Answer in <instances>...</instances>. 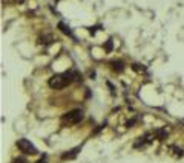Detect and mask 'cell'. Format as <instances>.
Instances as JSON below:
<instances>
[{
	"label": "cell",
	"instance_id": "cell-3",
	"mask_svg": "<svg viewBox=\"0 0 184 163\" xmlns=\"http://www.w3.org/2000/svg\"><path fill=\"white\" fill-rule=\"evenodd\" d=\"M17 146L20 151H23L25 154H35L37 153V148L28 140V139H20L17 142Z\"/></svg>",
	"mask_w": 184,
	"mask_h": 163
},
{
	"label": "cell",
	"instance_id": "cell-4",
	"mask_svg": "<svg viewBox=\"0 0 184 163\" xmlns=\"http://www.w3.org/2000/svg\"><path fill=\"white\" fill-rule=\"evenodd\" d=\"M111 64H112V69L114 70H117V72H121L123 70V63L121 61H112Z\"/></svg>",
	"mask_w": 184,
	"mask_h": 163
},
{
	"label": "cell",
	"instance_id": "cell-1",
	"mask_svg": "<svg viewBox=\"0 0 184 163\" xmlns=\"http://www.w3.org/2000/svg\"><path fill=\"white\" fill-rule=\"evenodd\" d=\"M75 78H78V73L74 72V70L66 72V73H57V75L49 78L48 84H49L51 89H63V87H66L68 84H71Z\"/></svg>",
	"mask_w": 184,
	"mask_h": 163
},
{
	"label": "cell",
	"instance_id": "cell-8",
	"mask_svg": "<svg viewBox=\"0 0 184 163\" xmlns=\"http://www.w3.org/2000/svg\"><path fill=\"white\" fill-rule=\"evenodd\" d=\"M172 149H174V154H175V156H180V157L183 156V151H181L180 148H177V146H172Z\"/></svg>",
	"mask_w": 184,
	"mask_h": 163
},
{
	"label": "cell",
	"instance_id": "cell-10",
	"mask_svg": "<svg viewBox=\"0 0 184 163\" xmlns=\"http://www.w3.org/2000/svg\"><path fill=\"white\" fill-rule=\"evenodd\" d=\"M106 49H108V50H111V49H112V43H111V41H108V43H106Z\"/></svg>",
	"mask_w": 184,
	"mask_h": 163
},
{
	"label": "cell",
	"instance_id": "cell-11",
	"mask_svg": "<svg viewBox=\"0 0 184 163\" xmlns=\"http://www.w3.org/2000/svg\"><path fill=\"white\" fill-rule=\"evenodd\" d=\"M35 163H46V162H45V159H40L38 162H35Z\"/></svg>",
	"mask_w": 184,
	"mask_h": 163
},
{
	"label": "cell",
	"instance_id": "cell-9",
	"mask_svg": "<svg viewBox=\"0 0 184 163\" xmlns=\"http://www.w3.org/2000/svg\"><path fill=\"white\" fill-rule=\"evenodd\" d=\"M12 163H26V160L23 157H19V159H14V162Z\"/></svg>",
	"mask_w": 184,
	"mask_h": 163
},
{
	"label": "cell",
	"instance_id": "cell-12",
	"mask_svg": "<svg viewBox=\"0 0 184 163\" xmlns=\"http://www.w3.org/2000/svg\"><path fill=\"white\" fill-rule=\"evenodd\" d=\"M57 2H58V0H57Z\"/></svg>",
	"mask_w": 184,
	"mask_h": 163
},
{
	"label": "cell",
	"instance_id": "cell-2",
	"mask_svg": "<svg viewBox=\"0 0 184 163\" xmlns=\"http://www.w3.org/2000/svg\"><path fill=\"white\" fill-rule=\"evenodd\" d=\"M63 122H68V124H78L83 119V111L82 110H71L66 114H63Z\"/></svg>",
	"mask_w": 184,
	"mask_h": 163
},
{
	"label": "cell",
	"instance_id": "cell-5",
	"mask_svg": "<svg viewBox=\"0 0 184 163\" xmlns=\"http://www.w3.org/2000/svg\"><path fill=\"white\" fill-rule=\"evenodd\" d=\"M78 151H80V148H75V149H72L71 153H66V154H63L61 157H63V159H72V157H75V156H77V153H78Z\"/></svg>",
	"mask_w": 184,
	"mask_h": 163
},
{
	"label": "cell",
	"instance_id": "cell-6",
	"mask_svg": "<svg viewBox=\"0 0 184 163\" xmlns=\"http://www.w3.org/2000/svg\"><path fill=\"white\" fill-rule=\"evenodd\" d=\"M58 28L64 32V34H68V35H72V32H71V29L68 28V26L66 24H64V23H58Z\"/></svg>",
	"mask_w": 184,
	"mask_h": 163
},
{
	"label": "cell",
	"instance_id": "cell-7",
	"mask_svg": "<svg viewBox=\"0 0 184 163\" xmlns=\"http://www.w3.org/2000/svg\"><path fill=\"white\" fill-rule=\"evenodd\" d=\"M164 136H166V131H164V130L156 131V137H158V140H163V139H164Z\"/></svg>",
	"mask_w": 184,
	"mask_h": 163
}]
</instances>
